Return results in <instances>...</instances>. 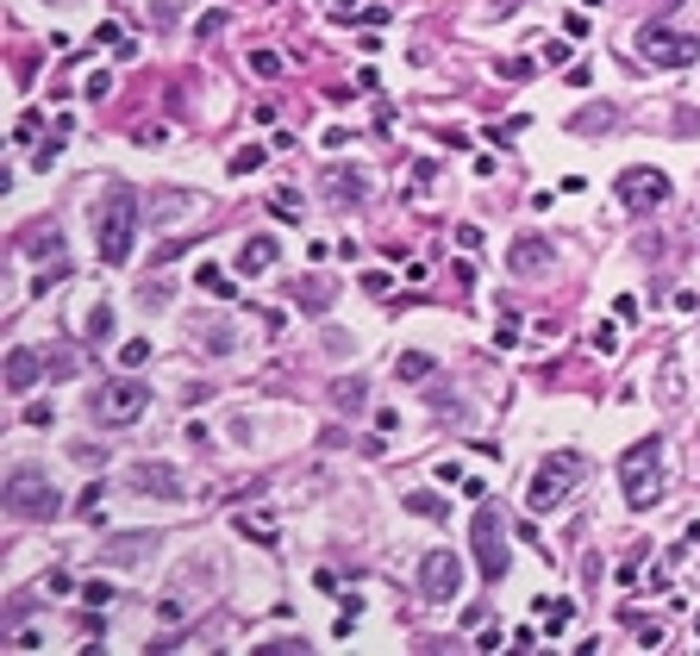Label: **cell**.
<instances>
[{"instance_id":"e575fe53","label":"cell","mask_w":700,"mask_h":656,"mask_svg":"<svg viewBox=\"0 0 700 656\" xmlns=\"http://www.w3.org/2000/svg\"><path fill=\"white\" fill-rule=\"evenodd\" d=\"M225 26H232V13H200V26H195V31H200V38H220Z\"/></svg>"},{"instance_id":"8992f818","label":"cell","mask_w":700,"mask_h":656,"mask_svg":"<svg viewBox=\"0 0 700 656\" xmlns=\"http://www.w3.org/2000/svg\"><path fill=\"white\" fill-rule=\"evenodd\" d=\"M88 413H95L107 431H120V426H138L150 413V388L138 376H120V381H100V394L88 401Z\"/></svg>"},{"instance_id":"74e56055","label":"cell","mask_w":700,"mask_h":656,"mask_svg":"<svg viewBox=\"0 0 700 656\" xmlns=\"http://www.w3.org/2000/svg\"><path fill=\"white\" fill-rule=\"evenodd\" d=\"M595 351H600V356H620V331H613V326H595Z\"/></svg>"},{"instance_id":"ab89813d","label":"cell","mask_w":700,"mask_h":656,"mask_svg":"<svg viewBox=\"0 0 700 656\" xmlns=\"http://www.w3.org/2000/svg\"><path fill=\"white\" fill-rule=\"evenodd\" d=\"M50 419H57V406H45V401L25 406V426H50Z\"/></svg>"},{"instance_id":"30bf717a","label":"cell","mask_w":700,"mask_h":656,"mask_svg":"<svg viewBox=\"0 0 700 656\" xmlns=\"http://www.w3.org/2000/svg\"><path fill=\"white\" fill-rule=\"evenodd\" d=\"M125 488L145 494V501H188V481H182V469H170V463H132V469H125Z\"/></svg>"},{"instance_id":"277c9868","label":"cell","mask_w":700,"mask_h":656,"mask_svg":"<svg viewBox=\"0 0 700 656\" xmlns=\"http://www.w3.org/2000/svg\"><path fill=\"white\" fill-rule=\"evenodd\" d=\"M620 488H625V506H638V513L663 501V444H657V438L625 444V456H620Z\"/></svg>"},{"instance_id":"836d02e7","label":"cell","mask_w":700,"mask_h":656,"mask_svg":"<svg viewBox=\"0 0 700 656\" xmlns=\"http://www.w3.org/2000/svg\"><path fill=\"white\" fill-rule=\"evenodd\" d=\"M250 70H257V76H282V56H275V51H250Z\"/></svg>"},{"instance_id":"8d00e7d4","label":"cell","mask_w":700,"mask_h":656,"mask_svg":"<svg viewBox=\"0 0 700 656\" xmlns=\"http://www.w3.org/2000/svg\"><path fill=\"white\" fill-rule=\"evenodd\" d=\"M145 356H150V338H132V344H125V351H120V363H125V369H138Z\"/></svg>"},{"instance_id":"7a4b0ae2","label":"cell","mask_w":700,"mask_h":656,"mask_svg":"<svg viewBox=\"0 0 700 656\" xmlns=\"http://www.w3.org/2000/svg\"><path fill=\"white\" fill-rule=\"evenodd\" d=\"M0 506H7L13 519H57V513H63V494H57V481H50L38 463H13L7 481H0Z\"/></svg>"},{"instance_id":"52a82bcc","label":"cell","mask_w":700,"mask_h":656,"mask_svg":"<svg viewBox=\"0 0 700 656\" xmlns=\"http://www.w3.org/2000/svg\"><path fill=\"white\" fill-rule=\"evenodd\" d=\"M470 544H475V569H482V581L500 588V576H507V526H500V513L488 501H475Z\"/></svg>"},{"instance_id":"ac0fdd59","label":"cell","mask_w":700,"mask_h":656,"mask_svg":"<svg viewBox=\"0 0 700 656\" xmlns=\"http://www.w3.org/2000/svg\"><path fill=\"white\" fill-rule=\"evenodd\" d=\"M400 506H407V513H420V519H445V513H450V501H445V494H432V488L400 494Z\"/></svg>"},{"instance_id":"cb8c5ba5","label":"cell","mask_w":700,"mask_h":656,"mask_svg":"<svg viewBox=\"0 0 700 656\" xmlns=\"http://www.w3.org/2000/svg\"><path fill=\"white\" fill-rule=\"evenodd\" d=\"M238 531H245V538H257V544H275L270 513H238Z\"/></svg>"},{"instance_id":"5bb4252c","label":"cell","mask_w":700,"mask_h":656,"mask_svg":"<svg viewBox=\"0 0 700 656\" xmlns=\"http://www.w3.org/2000/svg\"><path fill=\"white\" fill-rule=\"evenodd\" d=\"M325 188H332V201L357 206L363 194H370V176H363V169H345V163H332V169H325Z\"/></svg>"},{"instance_id":"d4e9b609","label":"cell","mask_w":700,"mask_h":656,"mask_svg":"<svg viewBox=\"0 0 700 656\" xmlns=\"http://www.w3.org/2000/svg\"><path fill=\"white\" fill-rule=\"evenodd\" d=\"M263 144H245V151H232V176H250V169H263Z\"/></svg>"},{"instance_id":"4dcf8cb0","label":"cell","mask_w":700,"mask_h":656,"mask_svg":"<svg viewBox=\"0 0 700 656\" xmlns=\"http://www.w3.org/2000/svg\"><path fill=\"white\" fill-rule=\"evenodd\" d=\"M100 494H107V488H100V481H88V488L75 494V513H82V519H95V513H100Z\"/></svg>"},{"instance_id":"7bdbcfd3","label":"cell","mask_w":700,"mask_h":656,"mask_svg":"<svg viewBox=\"0 0 700 656\" xmlns=\"http://www.w3.org/2000/svg\"><path fill=\"white\" fill-rule=\"evenodd\" d=\"M45 594H70V569H50V576H45Z\"/></svg>"},{"instance_id":"7c38bea8","label":"cell","mask_w":700,"mask_h":656,"mask_svg":"<svg viewBox=\"0 0 700 656\" xmlns=\"http://www.w3.org/2000/svg\"><path fill=\"white\" fill-rule=\"evenodd\" d=\"M275 263H282V244H275L270 231H250L245 244H238V256H232L238 276H270Z\"/></svg>"},{"instance_id":"f35d334b","label":"cell","mask_w":700,"mask_h":656,"mask_svg":"<svg viewBox=\"0 0 700 656\" xmlns=\"http://www.w3.org/2000/svg\"><path fill=\"white\" fill-rule=\"evenodd\" d=\"M257 651L263 656H295V651H307V644H300V638H270V644H257Z\"/></svg>"},{"instance_id":"9a60e30c","label":"cell","mask_w":700,"mask_h":656,"mask_svg":"<svg viewBox=\"0 0 700 656\" xmlns=\"http://www.w3.org/2000/svg\"><path fill=\"white\" fill-rule=\"evenodd\" d=\"M613 126H620V106H582V113H570V131H582V138L613 131Z\"/></svg>"},{"instance_id":"f546056e","label":"cell","mask_w":700,"mask_h":656,"mask_svg":"<svg viewBox=\"0 0 700 656\" xmlns=\"http://www.w3.org/2000/svg\"><path fill=\"white\" fill-rule=\"evenodd\" d=\"M138 301H145V313H163V306H170V288H163V281H145Z\"/></svg>"},{"instance_id":"f1b7e54d","label":"cell","mask_w":700,"mask_h":656,"mask_svg":"<svg viewBox=\"0 0 700 656\" xmlns=\"http://www.w3.org/2000/svg\"><path fill=\"white\" fill-rule=\"evenodd\" d=\"M113 594H120V588H113V581H82V601H88V606H113Z\"/></svg>"},{"instance_id":"ba28073f","label":"cell","mask_w":700,"mask_h":656,"mask_svg":"<svg viewBox=\"0 0 700 656\" xmlns=\"http://www.w3.org/2000/svg\"><path fill=\"white\" fill-rule=\"evenodd\" d=\"M613 194H620V206L632 213V219H645V213H657V206L670 201V176L663 169H620V181H613Z\"/></svg>"},{"instance_id":"ffe728a7","label":"cell","mask_w":700,"mask_h":656,"mask_svg":"<svg viewBox=\"0 0 700 656\" xmlns=\"http://www.w3.org/2000/svg\"><path fill=\"white\" fill-rule=\"evenodd\" d=\"M107 338H113V306H107V301H95V306H88V344L100 351Z\"/></svg>"},{"instance_id":"d6a6232c","label":"cell","mask_w":700,"mask_h":656,"mask_svg":"<svg viewBox=\"0 0 700 656\" xmlns=\"http://www.w3.org/2000/svg\"><path fill=\"white\" fill-rule=\"evenodd\" d=\"M500 76H507V81H525V76H532V56H500Z\"/></svg>"},{"instance_id":"2e32d148","label":"cell","mask_w":700,"mask_h":656,"mask_svg":"<svg viewBox=\"0 0 700 656\" xmlns=\"http://www.w3.org/2000/svg\"><path fill=\"white\" fill-rule=\"evenodd\" d=\"M332 406H338V413H363V406H370V381L363 376L332 381Z\"/></svg>"},{"instance_id":"603a6c76","label":"cell","mask_w":700,"mask_h":656,"mask_svg":"<svg viewBox=\"0 0 700 656\" xmlns=\"http://www.w3.org/2000/svg\"><path fill=\"white\" fill-rule=\"evenodd\" d=\"M63 138H70V119H57V138H45V144L32 151V163H38V169H50V163L63 156Z\"/></svg>"},{"instance_id":"b9f144b4","label":"cell","mask_w":700,"mask_h":656,"mask_svg":"<svg viewBox=\"0 0 700 656\" xmlns=\"http://www.w3.org/2000/svg\"><path fill=\"white\" fill-rule=\"evenodd\" d=\"M495 344H500V351H507V344H520V326H513V319H500V326H495Z\"/></svg>"},{"instance_id":"e0dca14e","label":"cell","mask_w":700,"mask_h":656,"mask_svg":"<svg viewBox=\"0 0 700 656\" xmlns=\"http://www.w3.org/2000/svg\"><path fill=\"white\" fill-rule=\"evenodd\" d=\"M425 376H438V356L432 351H400L395 356V381H425Z\"/></svg>"},{"instance_id":"5b68a950","label":"cell","mask_w":700,"mask_h":656,"mask_svg":"<svg viewBox=\"0 0 700 656\" xmlns=\"http://www.w3.org/2000/svg\"><path fill=\"white\" fill-rule=\"evenodd\" d=\"M632 51L645 56L650 70H695V63H700V38H695V31L663 26V20H650V26H638Z\"/></svg>"},{"instance_id":"4fadbf2b","label":"cell","mask_w":700,"mask_h":656,"mask_svg":"<svg viewBox=\"0 0 700 656\" xmlns=\"http://www.w3.org/2000/svg\"><path fill=\"white\" fill-rule=\"evenodd\" d=\"M550 256H557V244H550L545 231H525V238H513V251H507V269L513 276H538V269H550Z\"/></svg>"},{"instance_id":"d6986e66","label":"cell","mask_w":700,"mask_h":656,"mask_svg":"<svg viewBox=\"0 0 700 656\" xmlns=\"http://www.w3.org/2000/svg\"><path fill=\"white\" fill-rule=\"evenodd\" d=\"M295 301H300V313L325 319V313H332V288H325V281H300V288H295Z\"/></svg>"},{"instance_id":"9c48e42d","label":"cell","mask_w":700,"mask_h":656,"mask_svg":"<svg viewBox=\"0 0 700 656\" xmlns=\"http://www.w3.org/2000/svg\"><path fill=\"white\" fill-rule=\"evenodd\" d=\"M420 594L438 601V606L463 594V563H457V551H425L420 556Z\"/></svg>"},{"instance_id":"83f0119b","label":"cell","mask_w":700,"mask_h":656,"mask_svg":"<svg viewBox=\"0 0 700 656\" xmlns=\"http://www.w3.org/2000/svg\"><path fill=\"white\" fill-rule=\"evenodd\" d=\"M538 56H545L550 70H570V45L563 38H538Z\"/></svg>"},{"instance_id":"d590c367","label":"cell","mask_w":700,"mask_h":656,"mask_svg":"<svg viewBox=\"0 0 700 656\" xmlns=\"http://www.w3.org/2000/svg\"><path fill=\"white\" fill-rule=\"evenodd\" d=\"M195 281L207 288V294H225V276L213 269V263H200V269H195Z\"/></svg>"},{"instance_id":"1f68e13d","label":"cell","mask_w":700,"mask_h":656,"mask_svg":"<svg viewBox=\"0 0 700 656\" xmlns=\"http://www.w3.org/2000/svg\"><path fill=\"white\" fill-rule=\"evenodd\" d=\"M38 126H45V113H38V106H25V113H20V126H13V138L25 144V138H38Z\"/></svg>"},{"instance_id":"44dd1931","label":"cell","mask_w":700,"mask_h":656,"mask_svg":"<svg viewBox=\"0 0 700 656\" xmlns=\"http://www.w3.org/2000/svg\"><path fill=\"white\" fill-rule=\"evenodd\" d=\"M195 338H207V356H232V351H238V344H232V326H225V319H213V326H200Z\"/></svg>"},{"instance_id":"3957f363","label":"cell","mask_w":700,"mask_h":656,"mask_svg":"<svg viewBox=\"0 0 700 656\" xmlns=\"http://www.w3.org/2000/svg\"><path fill=\"white\" fill-rule=\"evenodd\" d=\"M588 476V456L582 451H550L538 469H532V488H525V513H557V506L575 494V481Z\"/></svg>"},{"instance_id":"7402d4cb","label":"cell","mask_w":700,"mask_h":656,"mask_svg":"<svg viewBox=\"0 0 700 656\" xmlns=\"http://www.w3.org/2000/svg\"><path fill=\"white\" fill-rule=\"evenodd\" d=\"M270 213H275V219H288V226H295L300 213H307V201H300L295 188H275V194H270Z\"/></svg>"},{"instance_id":"4316f807","label":"cell","mask_w":700,"mask_h":656,"mask_svg":"<svg viewBox=\"0 0 700 656\" xmlns=\"http://www.w3.org/2000/svg\"><path fill=\"white\" fill-rule=\"evenodd\" d=\"M538 613H545V626H550V631H563V626L575 619V606H570V601H538Z\"/></svg>"},{"instance_id":"8fae6325","label":"cell","mask_w":700,"mask_h":656,"mask_svg":"<svg viewBox=\"0 0 700 656\" xmlns=\"http://www.w3.org/2000/svg\"><path fill=\"white\" fill-rule=\"evenodd\" d=\"M38 376H50V356L32 351V344H13V351H7V394H32Z\"/></svg>"},{"instance_id":"484cf974","label":"cell","mask_w":700,"mask_h":656,"mask_svg":"<svg viewBox=\"0 0 700 656\" xmlns=\"http://www.w3.org/2000/svg\"><path fill=\"white\" fill-rule=\"evenodd\" d=\"M145 544H150V538H113V544H107V556H113V563H138V556H145Z\"/></svg>"},{"instance_id":"60d3db41","label":"cell","mask_w":700,"mask_h":656,"mask_svg":"<svg viewBox=\"0 0 700 656\" xmlns=\"http://www.w3.org/2000/svg\"><path fill=\"white\" fill-rule=\"evenodd\" d=\"M88 94H95V101H107V94H113V76H107V70H95V76H88Z\"/></svg>"},{"instance_id":"6da1fadb","label":"cell","mask_w":700,"mask_h":656,"mask_svg":"<svg viewBox=\"0 0 700 656\" xmlns=\"http://www.w3.org/2000/svg\"><path fill=\"white\" fill-rule=\"evenodd\" d=\"M138 219H145V206H138L132 188H113L95 206V244H100V263L107 269H125L132 263V251H138Z\"/></svg>"}]
</instances>
